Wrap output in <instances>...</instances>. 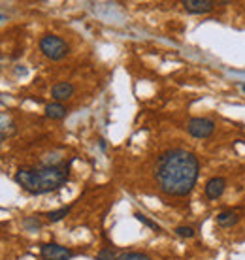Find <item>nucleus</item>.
Segmentation results:
<instances>
[{
  "instance_id": "nucleus-1",
  "label": "nucleus",
  "mask_w": 245,
  "mask_h": 260,
  "mask_svg": "<svg viewBox=\"0 0 245 260\" xmlns=\"http://www.w3.org/2000/svg\"><path fill=\"white\" fill-rule=\"evenodd\" d=\"M161 192L168 196H187L196 187L200 176V162L187 149H168L159 155L153 170Z\"/></svg>"
},
{
  "instance_id": "nucleus-2",
  "label": "nucleus",
  "mask_w": 245,
  "mask_h": 260,
  "mask_svg": "<svg viewBox=\"0 0 245 260\" xmlns=\"http://www.w3.org/2000/svg\"><path fill=\"white\" fill-rule=\"evenodd\" d=\"M70 177V164H49L42 168H21L15 174V183L30 194H47L60 189Z\"/></svg>"
},
{
  "instance_id": "nucleus-3",
  "label": "nucleus",
  "mask_w": 245,
  "mask_h": 260,
  "mask_svg": "<svg viewBox=\"0 0 245 260\" xmlns=\"http://www.w3.org/2000/svg\"><path fill=\"white\" fill-rule=\"evenodd\" d=\"M40 51L44 53V57H47L49 60H60L70 53V47L60 36L45 34L44 38L40 40Z\"/></svg>"
},
{
  "instance_id": "nucleus-4",
  "label": "nucleus",
  "mask_w": 245,
  "mask_h": 260,
  "mask_svg": "<svg viewBox=\"0 0 245 260\" xmlns=\"http://www.w3.org/2000/svg\"><path fill=\"white\" fill-rule=\"evenodd\" d=\"M187 132L193 138L198 140H206L215 132V121L207 117H193L187 123Z\"/></svg>"
},
{
  "instance_id": "nucleus-5",
  "label": "nucleus",
  "mask_w": 245,
  "mask_h": 260,
  "mask_svg": "<svg viewBox=\"0 0 245 260\" xmlns=\"http://www.w3.org/2000/svg\"><path fill=\"white\" fill-rule=\"evenodd\" d=\"M40 254L44 260H70L74 256V251L58 243H44L40 247Z\"/></svg>"
},
{
  "instance_id": "nucleus-6",
  "label": "nucleus",
  "mask_w": 245,
  "mask_h": 260,
  "mask_svg": "<svg viewBox=\"0 0 245 260\" xmlns=\"http://www.w3.org/2000/svg\"><path fill=\"white\" fill-rule=\"evenodd\" d=\"M183 8L193 15H202V13H209L215 8L213 0H183L181 2Z\"/></svg>"
},
{
  "instance_id": "nucleus-7",
  "label": "nucleus",
  "mask_w": 245,
  "mask_h": 260,
  "mask_svg": "<svg viewBox=\"0 0 245 260\" xmlns=\"http://www.w3.org/2000/svg\"><path fill=\"white\" fill-rule=\"evenodd\" d=\"M225 187H226L225 177H211V179L206 183V189H204L206 198H209V200H217V198H221L223 192H225Z\"/></svg>"
},
{
  "instance_id": "nucleus-8",
  "label": "nucleus",
  "mask_w": 245,
  "mask_h": 260,
  "mask_svg": "<svg viewBox=\"0 0 245 260\" xmlns=\"http://www.w3.org/2000/svg\"><path fill=\"white\" fill-rule=\"evenodd\" d=\"M215 221H217V224L221 228H232L239 222V211H236V209H225V211H221L215 217Z\"/></svg>"
},
{
  "instance_id": "nucleus-9",
  "label": "nucleus",
  "mask_w": 245,
  "mask_h": 260,
  "mask_svg": "<svg viewBox=\"0 0 245 260\" xmlns=\"http://www.w3.org/2000/svg\"><path fill=\"white\" fill-rule=\"evenodd\" d=\"M74 85L68 83V81H60V83H55L51 89V94L57 102H63V100H68V98L74 94Z\"/></svg>"
},
{
  "instance_id": "nucleus-10",
  "label": "nucleus",
  "mask_w": 245,
  "mask_h": 260,
  "mask_svg": "<svg viewBox=\"0 0 245 260\" xmlns=\"http://www.w3.org/2000/svg\"><path fill=\"white\" fill-rule=\"evenodd\" d=\"M68 110H66L65 104L60 102H51V104L45 106V117L53 119V121H58V119H65Z\"/></svg>"
},
{
  "instance_id": "nucleus-11",
  "label": "nucleus",
  "mask_w": 245,
  "mask_h": 260,
  "mask_svg": "<svg viewBox=\"0 0 245 260\" xmlns=\"http://www.w3.org/2000/svg\"><path fill=\"white\" fill-rule=\"evenodd\" d=\"M15 130V123L8 115H0V138H6L10 134H13Z\"/></svg>"
},
{
  "instance_id": "nucleus-12",
  "label": "nucleus",
  "mask_w": 245,
  "mask_h": 260,
  "mask_svg": "<svg viewBox=\"0 0 245 260\" xmlns=\"http://www.w3.org/2000/svg\"><path fill=\"white\" fill-rule=\"evenodd\" d=\"M72 211V206H65V208L60 209H55V211H49V213H45V217H47V221L49 222H58L63 221L66 215Z\"/></svg>"
},
{
  "instance_id": "nucleus-13",
  "label": "nucleus",
  "mask_w": 245,
  "mask_h": 260,
  "mask_svg": "<svg viewBox=\"0 0 245 260\" xmlns=\"http://www.w3.org/2000/svg\"><path fill=\"white\" fill-rule=\"evenodd\" d=\"M117 260H153V258L145 253H140V251H127V253L119 254Z\"/></svg>"
},
{
  "instance_id": "nucleus-14",
  "label": "nucleus",
  "mask_w": 245,
  "mask_h": 260,
  "mask_svg": "<svg viewBox=\"0 0 245 260\" xmlns=\"http://www.w3.org/2000/svg\"><path fill=\"white\" fill-rule=\"evenodd\" d=\"M134 217H136V219H138V221H140V222H142V224H145V226H147V228H151V230H155V232H162V228L159 226L157 222H153V221H151V219H147V217H145V215H143V213H140V211H136Z\"/></svg>"
},
{
  "instance_id": "nucleus-15",
  "label": "nucleus",
  "mask_w": 245,
  "mask_h": 260,
  "mask_svg": "<svg viewBox=\"0 0 245 260\" xmlns=\"http://www.w3.org/2000/svg\"><path fill=\"white\" fill-rule=\"evenodd\" d=\"M97 260H117V254L111 247H104V249H100V253L97 254Z\"/></svg>"
},
{
  "instance_id": "nucleus-16",
  "label": "nucleus",
  "mask_w": 245,
  "mask_h": 260,
  "mask_svg": "<svg viewBox=\"0 0 245 260\" xmlns=\"http://www.w3.org/2000/svg\"><path fill=\"white\" fill-rule=\"evenodd\" d=\"M175 234L179 236V238H185V240H189V238H194V234H196V232H194L193 226H185V224H183V226L175 228Z\"/></svg>"
},
{
  "instance_id": "nucleus-17",
  "label": "nucleus",
  "mask_w": 245,
  "mask_h": 260,
  "mask_svg": "<svg viewBox=\"0 0 245 260\" xmlns=\"http://www.w3.org/2000/svg\"><path fill=\"white\" fill-rule=\"evenodd\" d=\"M23 224H25V228L26 230H30V232H36V230L42 228V222H40L36 217H26L25 221H23Z\"/></svg>"
},
{
  "instance_id": "nucleus-18",
  "label": "nucleus",
  "mask_w": 245,
  "mask_h": 260,
  "mask_svg": "<svg viewBox=\"0 0 245 260\" xmlns=\"http://www.w3.org/2000/svg\"><path fill=\"white\" fill-rule=\"evenodd\" d=\"M4 19H6V17H4V15H0V21H4Z\"/></svg>"
},
{
  "instance_id": "nucleus-19",
  "label": "nucleus",
  "mask_w": 245,
  "mask_h": 260,
  "mask_svg": "<svg viewBox=\"0 0 245 260\" xmlns=\"http://www.w3.org/2000/svg\"><path fill=\"white\" fill-rule=\"evenodd\" d=\"M241 91H243V92H245V83H243V85H241Z\"/></svg>"
}]
</instances>
